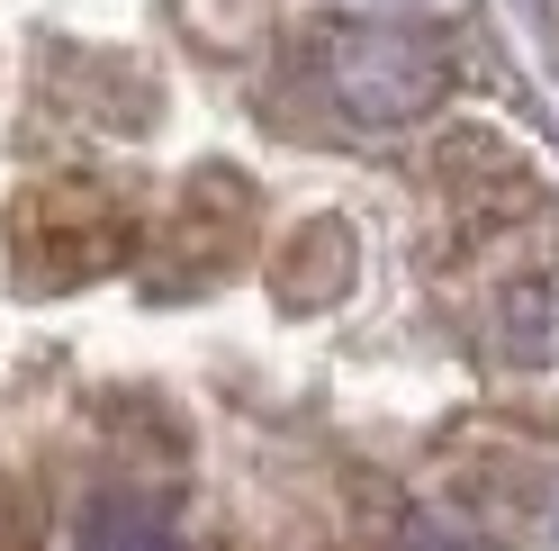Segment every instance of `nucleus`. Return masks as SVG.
<instances>
[{"instance_id":"1","label":"nucleus","mask_w":559,"mask_h":551,"mask_svg":"<svg viewBox=\"0 0 559 551\" xmlns=\"http://www.w3.org/2000/svg\"><path fill=\"white\" fill-rule=\"evenodd\" d=\"M451 91V37L361 10H307L271 73V109L307 127H425Z\"/></svg>"},{"instance_id":"2","label":"nucleus","mask_w":559,"mask_h":551,"mask_svg":"<svg viewBox=\"0 0 559 551\" xmlns=\"http://www.w3.org/2000/svg\"><path fill=\"white\" fill-rule=\"evenodd\" d=\"M145 254V218L99 181H46L10 209V262L27 271V290H63V281H99Z\"/></svg>"},{"instance_id":"3","label":"nucleus","mask_w":559,"mask_h":551,"mask_svg":"<svg viewBox=\"0 0 559 551\" xmlns=\"http://www.w3.org/2000/svg\"><path fill=\"white\" fill-rule=\"evenodd\" d=\"M73 551H181L171 497H154V479H135V489H91L82 515H73Z\"/></svg>"}]
</instances>
